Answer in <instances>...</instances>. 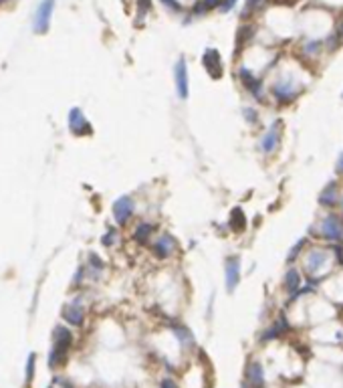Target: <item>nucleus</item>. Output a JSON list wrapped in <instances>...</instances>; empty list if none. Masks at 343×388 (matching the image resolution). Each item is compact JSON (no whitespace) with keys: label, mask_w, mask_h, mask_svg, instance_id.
I'll list each match as a JSON object with an SVG mask.
<instances>
[{"label":"nucleus","mask_w":343,"mask_h":388,"mask_svg":"<svg viewBox=\"0 0 343 388\" xmlns=\"http://www.w3.org/2000/svg\"><path fill=\"white\" fill-rule=\"evenodd\" d=\"M53 8H55V0H42L38 4L36 12H34V22H32V28L36 32H46L48 24H51Z\"/></svg>","instance_id":"nucleus-1"},{"label":"nucleus","mask_w":343,"mask_h":388,"mask_svg":"<svg viewBox=\"0 0 343 388\" xmlns=\"http://www.w3.org/2000/svg\"><path fill=\"white\" fill-rule=\"evenodd\" d=\"M133 214V200L129 196H119L113 202V218L117 224H125Z\"/></svg>","instance_id":"nucleus-2"},{"label":"nucleus","mask_w":343,"mask_h":388,"mask_svg":"<svg viewBox=\"0 0 343 388\" xmlns=\"http://www.w3.org/2000/svg\"><path fill=\"white\" fill-rule=\"evenodd\" d=\"M176 89H178V95L180 100H188V67H186V61L180 59L176 63Z\"/></svg>","instance_id":"nucleus-3"},{"label":"nucleus","mask_w":343,"mask_h":388,"mask_svg":"<svg viewBox=\"0 0 343 388\" xmlns=\"http://www.w3.org/2000/svg\"><path fill=\"white\" fill-rule=\"evenodd\" d=\"M69 128H71L73 134H77V136H81V134H91V126L87 124V120H85V116H83V112H81L79 108H73V110L69 112Z\"/></svg>","instance_id":"nucleus-4"},{"label":"nucleus","mask_w":343,"mask_h":388,"mask_svg":"<svg viewBox=\"0 0 343 388\" xmlns=\"http://www.w3.org/2000/svg\"><path fill=\"white\" fill-rule=\"evenodd\" d=\"M174 251H176V238L170 234H164L154 242V255L158 259H168Z\"/></svg>","instance_id":"nucleus-5"},{"label":"nucleus","mask_w":343,"mask_h":388,"mask_svg":"<svg viewBox=\"0 0 343 388\" xmlns=\"http://www.w3.org/2000/svg\"><path fill=\"white\" fill-rule=\"evenodd\" d=\"M204 65H206V71L214 77V79H218V77H222V61H220V55H218V51L216 48H208V51L204 53Z\"/></svg>","instance_id":"nucleus-6"},{"label":"nucleus","mask_w":343,"mask_h":388,"mask_svg":"<svg viewBox=\"0 0 343 388\" xmlns=\"http://www.w3.org/2000/svg\"><path fill=\"white\" fill-rule=\"evenodd\" d=\"M238 279H240V261H238V257H230L226 261V287H228V291H232L238 285Z\"/></svg>","instance_id":"nucleus-7"},{"label":"nucleus","mask_w":343,"mask_h":388,"mask_svg":"<svg viewBox=\"0 0 343 388\" xmlns=\"http://www.w3.org/2000/svg\"><path fill=\"white\" fill-rule=\"evenodd\" d=\"M63 318L67 320V324H73V326H83L85 310L81 308V304H79V302L69 304V306H65V310H63Z\"/></svg>","instance_id":"nucleus-8"},{"label":"nucleus","mask_w":343,"mask_h":388,"mask_svg":"<svg viewBox=\"0 0 343 388\" xmlns=\"http://www.w3.org/2000/svg\"><path fill=\"white\" fill-rule=\"evenodd\" d=\"M71 340H73V334H71L65 326H57V328H55V332H53V346H55V348L69 350Z\"/></svg>","instance_id":"nucleus-9"},{"label":"nucleus","mask_w":343,"mask_h":388,"mask_svg":"<svg viewBox=\"0 0 343 388\" xmlns=\"http://www.w3.org/2000/svg\"><path fill=\"white\" fill-rule=\"evenodd\" d=\"M323 234L327 238H333V240L341 238V224H339V220L335 216H327L325 218V222H323Z\"/></svg>","instance_id":"nucleus-10"},{"label":"nucleus","mask_w":343,"mask_h":388,"mask_svg":"<svg viewBox=\"0 0 343 388\" xmlns=\"http://www.w3.org/2000/svg\"><path fill=\"white\" fill-rule=\"evenodd\" d=\"M277 142H279V126L275 124V126L269 130V134L263 138V150H265V152H271V150H275Z\"/></svg>","instance_id":"nucleus-11"},{"label":"nucleus","mask_w":343,"mask_h":388,"mask_svg":"<svg viewBox=\"0 0 343 388\" xmlns=\"http://www.w3.org/2000/svg\"><path fill=\"white\" fill-rule=\"evenodd\" d=\"M152 230H154V226H152V224L141 222V224L133 230V238H135L137 242H141V245H145V242H148V238H150V234H152Z\"/></svg>","instance_id":"nucleus-12"},{"label":"nucleus","mask_w":343,"mask_h":388,"mask_svg":"<svg viewBox=\"0 0 343 388\" xmlns=\"http://www.w3.org/2000/svg\"><path fill=\"white\" fill-rule=\"evenodd\" d=\"M230 224H232L236 230H242V228H244V224H247V218H244V214H242V210H240V208H234V210H232Z\"/></svg>","instance_id":"nucleus-13"},{"label":"nucleus","mask_w":343,"mask_h":388,"mask_svg":"<svg viewBox=\"0 0 343 388\" xmlns=\"http://www.w3.org/2000/svg\"><path fill=\"white\" fill-rule=\"evenodd\" d=\"M301 283V275H297V271H289L285 277V285L289 291H297V285Z\"/></svg>","instance_id":"nucleus-14"},{"label":"nucleus","mask_w":343,"mask_h":388,"mask_svg":"<svg viewBox=\"0 0 343 388\" xmlns=\"http://www.w3.org/2000/svg\"><path fill=\"white\" fill-rule=\"evenodd\" d=\"M249 378L255 382V384H261L263 382V372H261V366L259 364H253L249 368Z\"/></svg>","instance_id":"nucleus-15"},{"label":"nucleus","mask_w":343,"mask_h":388,"mask_svg":"<svg viewBox=\"0 0 343 388\" xmlns=\"http://www.w3.org/2000/svg\"><path fill=\"white\" fill-rule=\"evenodd\" d=\"M34 364H36V356H34V354H30V356H28V362H26V384H30V382H32Z\"/></svg>","instance_id":"nucleus-16"},{"label":"nucleus","mask_w":343,"mask_h":388,"mask_svg":"<svg viewBox=\"0 0 343 388\" xmlns=\"http://www.w3.org/2000/svg\"><path fill=\"white\" fill-rule=\"evenodd\" d=\"M218 4H220V0H200L198 10H194V12H204V10H210V8L218 6Z\"/></svg>","instance_id":"nucleus-17"},{"label":"nucleus","mask_w":343,"mask_h":388,"mask_svg":"<svg viewBox=\"0 0 343 388\" xmlns=\"http://www.w3.org/2000/svg\"><path fill=\"white\" fill-rule=\"evenodd\" d=\"M137 4H139V16H143L152 8V0H137Z\"/></svg>","instance_id":"nucleus-18"},{"label":"nucleus","mask_w":343,"mask_h":388,"mask_svg":"<svg viewBox=\"0 0 343 388\" xmlns=\"http://www.w3.org/2000/svg\"><path fill=\"white\" fill-rule=\"evenodd\" d=\"M162 2H164L170 10H176V12H180V10H182V4L178 2V0H162Z\"/></svg>","instance_id":"nucleus-19"},{"label":"nucleus","mask_w":343,"mask_h":388,"mask_svg":"<svg viewBox=\"0 0 343 388\" xmlns=\"http://www.w3.org/2000/svg\"><path fill=\"white\" fill-rule=\"evenodd\" d=\"M234 4H236V0H220V4H218V6H220V10H222V12H228Z\"/></svg>","instance_id":"nucleus-20"},{"label":"nucleus","mask_w":343,"mask_h":388,"mask_svg":"<svg viewBox=\"0 0 343 388\" xmlns=\"http://www.w3.org/2000/svg\"><path fill=\"white\" fill-rule=\"evenodd\" d=\"M115 238H117V234H115V230H111V232H107V234L103 236V245H107V247H109V245H113V240H115Z\"/></svg>","instance_id":"nucleus-21"},{"label":"nucleus","mask_w":343,"mask_h":388,"mask_svg":"<svg viewBox=\"0 0 343 388\" xmlns=\"http://www.w3.org/2000/svg\"><path fill=\"white\" fill-rule=\"evenodd\" d=\"M162 388H178V384H176L174 380H170V378H166V380L162 382Z\"/></svg>","instance_id":"nucleus-22"},{"label":"nucleus","mask_w":343,"mask_h":388,"mask_svg":"<svg viewBox=\"0 0 343 388\" xmlns=\"http://www.w3.org/2000/svg\"><path fill=\"white\" fill-rule=\"evenodd\" d=\"M261 2H263V0H249L251 6H257V4H261Z\"/></svg>","instance_id":"nucleus-23"},{"label":"nucleus","mask_w":343,"mask_h":388,"mask_svg":"<svg viewBox=\"0 0 343 388\" xmlns=\"http://www.w3.org/2000/svg\"><path fill=\"white\" fill-rule=\"evenodd\" d=\"M339 162H341V164H337V170H339V172H343V156H341V160H339Z\"/></svg>","instance_id":"nucleus-24"}]
</instances>
